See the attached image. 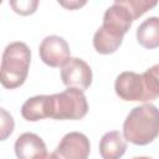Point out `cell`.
<instances>
[{"instance_id":"obj_1","label":"cell","mask_w":159,"mask_h":159,"mask_svg":"<svg viewBox=\"0 0 159 159\" xmlns=\"http://www.w3.org/2000/svg\"><path fill=\"white\" fill-rule=\"evenodd\" d=\"M124 139L135 145H147L159 135V109L150 103L134 107L123 123Z\"/></svg>"},{"instance_id":"obj_2","label":"cell","mask_w":159,"mask_h":159,"mask_svg":"<svg viewBox=\"0 0 159 159\" xmlns=\"http://www.w3.org/2000/svg\"><path fill=\"white\" fill-rule=\"evenodd\" d=\"M31 62L29 46L21 41L10 42L2 53L0 67V81L5 88L14 89L20 87L27 75Z\"/></svg>"},{"instance_id":"obj_3","label":"cell","mask_w":159,"mask_h":159,"mask_svg":"<svg viewBox=\"0 0 159 159\" xmlns=\"http://www.w3.org/2000/svg\"><path fill=\"white\" fill-rule=\"evenodd\" d=\"M88 112V103L83 91L68 87L63 92L50 96V118L82 119Z\"/></svg>"},{"instance_id":"obj_4","label":"cell","mask_w":159,"mask_h":159,"mask_svg":"<svg viewBox=\"0 0 159 159\" xmlns=\"http://www.w3.org/2000/svg\"><path fill=\"white\" fill-rule=\"evenodd\" d=\"M134 20L135 16L130 10V7L128 6L127 0L114 1L106 10L103 15V24L101 27L104 29L107 32L119 39H123V36L130 29Z\"/></svg>"},{"instance_id":"obj_5","label":"cell","mask_w":159,"mask_h":159,"mask_svg":"<svg viewBox=\"0 0 159 159\" xmlns=\"http://www.w3.org/2000/svg\"><path fill=\"white\" fill-rule=\"evenodd\" d=\"M114 89L117 96L123 101L150 102L143 76L137 72L124 71L119 73L114 82Z\"/></svg>"},{"instance_id":"obj_6","label":"cell","mask_w":159,"mask_h":159,"mask_svg":"<svg viewBox=\"0 0 159 159\" xmlns=\"http://www.w3.org/2000/svg\"><path fill=\"white\" fill-rule=\"evenodd\" d=\"M39 55L42 62L50 67H63L71 58V50L67 41L57 35L46 36L39 47Z\"/></svg>"},{"instance_id":"obj_7","label":"cell","mask_w":159,"mask_h":159,"mask_svg":"<svg viewBox=\"0 0 159 159\" xmlns=\"http://www.w3.org/2000/svg\"><path fill=\"white\" fill-rule=\"evenodd\" d=\"M92 77L89 65L78 57H71L61 68V80L67 87L86 91L92 83Z\"/></svg>"},{"instance_id":"obj_8","label":"cell","mask_w":159,"mask_h":159,"mask_svg":"<svg viewBox=\"0 0 159 159\" xmlns=\"http://www.w3.org/2000/svg\"><path fill=\"white\" fill-rule=\"evenodd\" d=\"M91 150L89 139L80 132L67 133L55 149L58 159H88Z\"/></svg>"},{"instance_id":"obj_9","label":"cell","mask_w":159,"mask_h":159,"mask_svg":"<svg viewBox=\"0 0 159 159\" xmlns=\"http://www.w3.org/2000/svg\"><path fill=\"white\" fill-rule=\"evenodd\" d=\"M14 149L17 159H35L37 155L46 153V144L37 134L26 132L17 137Z\"/></svg>"},{"instance_id":"obj_10","label":"cell","mask_w":159,"mask_h":159,"mask_svg":"<svg viewBox=\"0 0 159 159\" xmlns=\"http://www.w3.org/2000/svg\"><path fill=\"white\" fill-rule=\"evenodd\" d=\"M125 150V139L118 130L107 132L99 140V154L102 159H120Z\"/></svg>"},{"instance_id":"obj_11","label":"cell","mask_w":159,"mask_h":159,"mask_svg":"<svg viewBox=\"0 0 159 159\" xmlns=\"http://www.w3.org/2000/svg\"><path fill=\"white\" fill-rule=\"evenodd\" d=\"M21 116L29 122L50 118V96L41 94L29 98L21 107Z\"/></svg>"},{"instance_id":"obj_12","label":"cell","mask_w":159,"mask_h":159,"mask_svg":"<svg viewBox=\"0 0 159 159\" xmlns=\"http://www.w3.org/2000/svg\"><path fill=\"white\" fill-rule=\"evenodd\" d=\"M138 43L148 50L159 47V17L150 16L145 19L137 29Z\"/></svg>"},{"instance_id":"obj_13","label":"cell","mask_w":159,"mask_h":159,"mask_svg":"<svg viewBox=\"0 0 159 159\" xmlns=\"http://www.w3.org/2000/svg\"><path fill=\"white\" fill-rule=\"evenodd\" d=\"M122 41L123 39H119L107 32L104 29L99 27L93 36V47L101 55H109L116 52L119 48V46L122 45Z\"/></svg>"},{"instance_id":"obj_14","label":"cell","mask_w":159,"mask_h":159,"mask_svg":"<svg viewBox=\"0 0 159 159\" xmlns=\"http://www.w3.org/2000/svg\"><path fill=\"white\" fill-rule=\"evenodd\" d=\"M142 76L150 101L159 98V63L148 68Z\"/></svg>"},{"instance_id":"obj_15","label":"cell","mask_w":159,"mask_h":159,"mask_svg":"<svg viewBox=\"0 0 159 159\" xmlns=\"http://www.w3.org/2000/svg\"><path fill=\"white\" fill-rule=\"evenodd\" d=\"M12 10L20 15H31L36 11L39 1L36 0H20V1H10L9 2Z\"/></svg>"},{"instance_id":"obj_16","label":"cell","mask_w":159,"mask_h":159,"mask_svg":"<svg viewBox=\"0 0 159 159\" xmlns=\"http://www.w3.org/2000/svg\"><path fill=\"white\" fill-rule=\"evenodd\" d=\"M1 140H5L14 130V119L4 108H1Z\"/></svg>"},{"instance_id":"obj_17","label":"cell","mask_w":159,"mask_h":159,"mask_svg":"<svg viewBox=\"0 0 159 159\" xmlns=\"http://www.w3.org/2000/svg\"><path fill=\"white\" fill-rule=\"evenodd\" d=\"M60 5H62V6H65V7H67V9H70V10H73V9H76V7H81L82 5H84L86 4V1H70V2H63V1H61V2H58Z\"/></svg>"},{"instance_id":"obj_18","label":"cell","mask_w":159,"mask_h":159,"mask_svg":"<svg viewBox=\"0 0 159 159\" xmlns=\"http://www.w3.org/2000/svg\"><path fill=\"white\" fill-rule=\"evenodd\" d=\"M35 159H58V158L55 153H47L46 152V153H42V154L37 155Z\"/></svg>"},{"instance_id":"obj_19","label":"cell","mask_w":159,"mask_h":159,"mask_svg":"<svg viewBox=\"0 0 159 159\" xmlns=\"http://www.w3.org/2000/svg\"><path fill=\"white\" fill-rule=\"evenodd\" d=\"M132 159H152V158H149V157H134Z\"/></svg>"}]
</instances>
